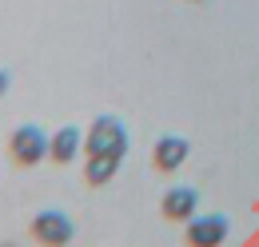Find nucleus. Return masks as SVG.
I'll return each mask as SVG.
<instances>
[{
	"label": "nucleus",
	"mask_w": 259,
	"mask_h": 247,
	"mask_svg": "<svg viewBox=\"0 0 259 247\" xmlns=\"http://www.w3.org/2000/svg\"><path fill=\"white\" fill-rule=\"evenodd\" d=\"M116 172H120V159H116V155H88V163H84V180L92 187L108 184Z\"/></svg>",
	"instance_id": "6e6552de"
},
{
	"label": "nucleus",
	"mask_w": 259,
	"mask_h": 247,
	"mask_svg": "<svg viewBox=\"0 0 259 247\" xmlns=\"http://www.w3.org/2000/svg\"><path fill=\"white\" fill-rule=\"evenodd\" d=\"M72 235H76V223H72L60 208H44V212L32 219V239L40 247H68Z\"/></svg>",
	"instance_id": "7ed1b4c3"
},
{
	"label": "nucleus",
	"mask_w": 259,
	"mask_h": 247,
	"mask_svg": "<svg viewBox=\"0 0 259 247\" xmlns=\"http://www.w3.org/2000/svg\"><path fill=\"white\" fill-rule=\"evenodd\" d=\"M84 152L124 159V152H128V132H124L120 116H96L92 128H88V136H84Z\"/></svg>",
	"instance_id": "f257e3e1"
},
{
	"label": "nucleus",
	"mask_w": 259,
	"mask_h": 247,
	"mask_svg": "<svg viewBox=\"0 0 259 247\" xmlns=\"http://www.w3.org/2000/svg\"><path fill=\"white\" fill-rule=\"evenodd\" d=\"M227 231H231L227 216H220V212H207V216L188 219L184 239H188V247H224V243H227Z\"/></svg>",
	"instance_id": "20e7f679"
},
{
	"label": "nucleus",
	"mask_w": 259,
	"mask_h": 247,
	"mask_svg": "<svg viewBox=\"0 0 259 247\" xmlns=\"http://www.w3.org/2000/svg\"><path fill=\"white\" fill-rule=\"evenodd\" d=\"M8 155H12V163H20V168H36L44 155H52V136H44L36 124H20V128H12V136H8Z\"/></svg>",
	"instance_id": "f03ea898"
},
{
	"label": "nucleus",
	"mask_w": 259,
	"mask_h": 247,
	"mask_svg": "<svg viewBox=\"0 0 259 247\" xmlns=\"http://www.w3.org/2000/svg\"><path fill=\"white\" fill-rule=\"evenodd\" d=\"M160 212L171 223H188V219L199 216V191L195 187H167L160 199Z\"/></svg>",
	"instance_id": "39448f33"
},
{
	"label": "nucleus",
	"mask_w": 259,
	"mask_h": 247,
	"mask_svg": "<svg viewBox=\"0 0 259 247\" xmlns=\"http://www.w3.org/2000/svg\"><path fill=\"white\" fill-rule=\"evenodd\" d=\"M192 152V144L184 140V136H160L156 140V148H152V163H156V172H176V168H184V159Z\"/></svg>",
	"instance_id": "423d86ee"
},
{
	"label": "nucleus",
	"mask_w": 259,
	"mask_h": 247,
	"mask_svg": "<svg viewBox=\"0 0 259 247\" xmlns=\"http://www.w3.org/2000/svg\"><path fill=\"white\" fill-rule=\"evenodd\" d=\"M84 136H88V132H80L76 124H64L60 132H52V155H48V159H56V163H72L76 152L84 148Z\"/></svg>",
	"instance_id": "0eeeda50"
}]
</instances>
